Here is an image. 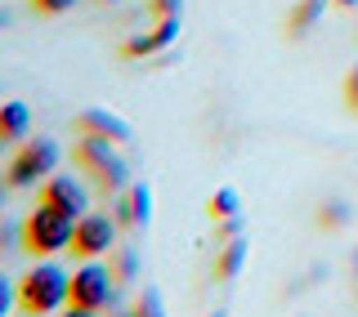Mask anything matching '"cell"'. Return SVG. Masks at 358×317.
Returning <instances> with one entry per match:
<instances>
[{"label":"cell","mask_w":358,"mask_h":317,"mask_svg":"<svg viewBox=\"0 0 358 317\" xmlns=\"http://www.w3.org/2000/svg\"><path fill=\"white\" fill-rule=\"evenodd\" d=\"M59 156L63 148L54 139H31L27 148H18V156L9 161V188H31V184H45V179L59 170Z\"/></svg>","instance_id":"obj_4"},{"label":"cell","mask_w":358,"mask_h":317,"mask_svg":"<svg viewBox=\"0 0 358 317\" xmlns=\"http://www.w3.org/2000/svg\"><path fill=\"white\" fill-rule=\"evenodd\" d=\"M134 317H166V304H162V290H152V286H143L139 290V300H134Z\"/></svg>","instance_id":"obj_17"},{"label":"cell","mask_w":358,"mask_h":317,"mask_svg":"<svg viewBox=\"0 0 358 317\" xmlns=\"http://www.w3.org/2000/svg\"><path fill=\"white\" fill-rule=\"evenodd\" d=\"M0 143H5V139H0Z\"/></svg>","instance_id":"obj_30"},{"label":"cell","mask_w":358,"mask_h":317,"mask_svg":"<svg viewBox=\"0 0 358 317\" xmlns=\"http://www.w3.org/2000/svg\"><path fill=\"white\" fill-rule=\"evenodd\" d=\"M27 130H31V108L22 103V98L0 103V139H5V143H22Z\"/></svg>","instance_id":"obj_10"},{"label":"cell","mask_w":358,"mask_h":317,"mask_svg":"<svg viewBox=\"0 0 358 317\" xmlns=\"http://www.w3.org/2000/svg\"><path fill=\"white\" fill-rule=\"evenodd\" d=\"M327 5H331V0H300V5L291 9V18H287V31H291V36H305L313 22L322 18V9H327Z\"/></svg>","instance_id":"obj_13"},{"label":"cell","mask_w":358,"mask_h":317,"mask_svg":"<svg viewBox=\"0 0 358 317\" xmlns=\"http://www.w3.org/2000/svg\"><path fill=\"white\" fill-rule=\"evenodd\" d=\"M41 201L59 206L63 214H72V219L90 214V188H85V184H76L72 175H50V179L41 184Z\"/></svg>","instance_id":"obj_6"},{"label":"cell","mask_w":358,"mask_h":317,"mask_svg":"<svg viewBox=\"0 0 358 317\" xmlns=\"http://www.w3.org/2000/svg\"><path fill=\"white\" fill-rule=\"evenodd\" d=\"M179 9H184V0H152L157 18H179Z\"/></svg>","instance_id":"obj_21"},{"label":"cell","mask_w":358,"mask_h":317,"mask_svg":"<svg viewBox=\"0 0 358 317\" xmlns=\"http://www.w3.org/2000/svg\"><path fill=\"white\" fill-rule=\"evenodd\" d=\"M112 219H117L121 228H148V219H152V188L148 184H130L117 197V206H112Z\"/></svg>","instance_id":"obj_7"},{"label":"cell","mask_w":358,"mask_h":317,"mask_svg":"<svg viewBox=\"0 0 358 317\" xmlns=\"http://www.w3.org/2000/svg\"><path fill=\"white\" fill-rule=\"evenodd\" d=\"M117 219H108V214H81L76 219V237H72V255L76 259H103L112 255V246H117Z\"/></svg>","instance_id":"obj_5"},{"label":"cell","mask_w":358,"mask_h":317,"mask_svg":"<svg viewBox=\"0 0 358 317\" xmlns=\"http://www.w3.org/2000/svg\"><path fill=\"white\" fill-rule=\"evenodd\" d=\"M14 304H18V286H14L5 273H0V317H9V309H14Z\"/></svg>","instance_id":"obj_19"},{"label":"cell","mask_w":358,"mask_h":317,"mask_svg":"<svg viewBox=\"0 0 358 317\" xmlns=\"http://www.w3.org/2000/svg\"><path fill=\"white\" fill-rule=\"evenodd\" d=\"M67 304H72V273L50 255L36 259L18 281V309L27 317H59Z\"/></svg>","instance_id":"obj_1"},{"label":"cell","mask_w":358,"mask_h":317,"mask_svg":"<svg viewBox=\"0 0 358 317\" xmlns=\"http://www.w3.org/2000/svg\"><path fill=\"white\" fill-rule=\"evenodd\" d=\"M345 103H350V108L358 112V67H354L350 76H345Z\"/></svg>","instance_id":"obj_24"},{"label":"cell","mask_w":358,"mask_h":317,"mask_svg":"<svg viewBox=\"0 0 358 317\" xmlns=\"http://www.w3.org/2000/svg\"><path fill=\"white\" fill-rule=\"evenodd\" d=\"M59 317H103V313H99V309H85V304H67Z\"/></svg>","instance_id":"obj_25"},{"label":"cell","mask_w":358,"mask_h":317,"mask_svg":"<svg viewBox=\"0 0 358 317\" xmlns=\"http://www.w3.org/2000/svg\"><path fill=\"white\" fill-rule=\"evenodd\" d=\"M72 237H76V219L63 214L59 206H50V201H41L22 219V251L31 255H63L72 246Z\"/></svg>","instance_id":"obj_2"},{"label":"cell","mask_w":358,"mask_h":317,"mask_svg":"<svg viewBox=\"0 0 358 317\" xmlns=\"http://www.w3.org/2000/svg\"><path fill=\"white\" fill-rule=\"evenodd\" d=\"M94 179H99V188H103V192H126V188H130V170H126V161H121V156H112L108 165H99Z\"/></svg>","instance_id":"obj_14"},{"label":"cell","mask_w":358,"mask_h":317,"mask_svg":"<svg viewBox=\"0 0 358 317\" xmlns=\"http://www.w3.org/2000/svg\"><path fill=\"white\" fill-rule=\"evenodd\" d=\"M175 36H179V18H162L152 31H143V36H130L126 45H121V54H126V59H152V54H162Z\"/></svg>","instance_id":"obj_8"},{"label":"cell","mask_w":358,"mask_h":317,"mask_svg":"<svg viewBox=\"0 0 358 317\" xmlns=\"http://www.w3.org/2000/svg\"><path fill=\"white\" fill-rule=\"evenodd\" d=\"M354 273H358V259H354Z\"/></svg>","instance_id":"obj_29"},{"label":"cell","mask_w":358,"mask_h":317,"mask_svg":"<svg viewBox=\"0 0 358 317\" xmlns=\"http://www.w3.org/2000/svg\"><path fill=\"white\" fill-rule=\"evenodd\" d=\"M108 264H112V273H117L121 286H126V281H134V273H139V255H134V251H112Z\"/></svg>","instance_id":"obj_16"},{"label":"cell","mask_w":358,"mask_h":317,"mask_svg":"<svg viewBox=\"0 0 358 317\" xmlns=\"http://www.w3.org/2000/svg\"><path fill=\"white\" fill-rule=\"evenodd\" d=\"M117 273L103 259H81V268L72 273V304H85V309L112 313L117 309Z\"/></svg>","instance_id":"obj_3"},{"label":"cell","mask_w":358,"mask_h":317,"mask_svg":"<svg viewBox=\"0 0 358 317\" xmlns=\"http://www.w3.org/2000/svg\"><path fill=\"white\" fill-rule=\"evenodd\" d=\"M246 255H251L246 237H233V242H224V251L215 255V277H220V281H233V277L246 268Z\"/></svg>","instance_id":"obj_11"},{"label":"cell","mask_w":358,"mask_h":317,"mask_svg":"<svg viewBox=\"0 0 358 317\" xmlns=\"http://www.w3.org/2000/svg\"><path fill=\"white\" fill-rule=\"evenodd\" d=\"M215 223H220V237H224V242L242 237V219H238V214H233V219H215Z\"/></svg>","instance_id":"obj_23"},{"label":"cell","mask_w":358,"mask_h":317,"mask_svg":"<svg viewBox=\"0 0 358 317\" xmlns=\"http://www.w3.org/2000/svg\"><path fill=\"white\" fill-rule=\"evenodd\" d=\"M345 219H350V206H345V201H322V206H318V223H322V228H345Z\"/></svg>","instance_id":"obj_18"},{"label":"cell","mask_w":358,"mask_h":317,"mask_svg":"<svg viewBox=\"0 0 358 317\" xmlns=\"http://www.w3.org/2000/svg\"><path fill=\"white\" fill-rule=\"evenodd\" d=\"M331 5H341V9H354V5H358V0H331Z\"/></svg>","instance_id":"obj_27"},{"label":"cell","mask_w":358,"mask_h":317,"mask_svg":"<svg viewBox=\"0 0 358 317\" xmlns=\"http://www.w3.org/2000/svg\"><path fill=\"white\" fill-rule=\"evenodd\" d=\"M81 130L85 134H103V139H112V143L130 139V121H121L117 112H108V108H85L81 112Z\"/></svg>","instance_id":"obj_9"},{"label":"cell","mask_w":358,"mask_h":317,"mask_svg":"<svg viewBox=\"0 0 358 317\" xmlns=\"http://www.w3.org/2000/svg\"><path fill=\"white\" fill-rule=\"evenodd\" d=\"M112 156H117V143L103 139V134H85L81 139V148H76V161H81L85 170H99V165H108Z\"/></svg>","instance_id":"obj_12"},{"label":"cell","mask_w":358,"mask_h":317,"mask_svg":"<svg viewBox=\"0 0 358 317\" xmlns=\"http://www.w3.org/2000/svg\"><path fill=\"white\" fill-rule=\"evenodd\" d=\"M5 201H9V179L0 184V210H5Z\"/></svg>","instance_id":"obj_26"},{"label":"cell","mask_w":358,"mask_h":317,"mask_svg":"<svg viewBox=\"0 0 358 317\" xmlns=\"http://www.w3.org/2000/svg\"><path fill=\"white\" fill-rule=\"evenodd\" d=\"M31 5H36L41 14H67V9H72L76 0H31Z\"/></svg>","instance_id":"obj_22"},{"label":"cell","mask_w":358,"mask_h":317,"mask_svg":"<svg viewBox=\"0 0 358 317\" xmlns=\"http://www.w3.org/2000/svg\"><path fill=\"white\" fill-rule=\"evenodd\" d=\"M210 317H229V313H224V309H215V313H210Z\"/></svg>","instance_id":"obj_28"},{"label":"cell","mask_w":358,"mask_h":317,"mask_svg":"<svg viewBox=\"0 0 358 317\" xmlns=\"http://www.w3.org/2000/svg\"><path fill=\"white\" fill-rule=\"evenodd\" d=\"M0 246H22V223L0 219Z\"/></svg>","instance_id":"obj_20"},{"label":"cell","mask_w":358,"mask_h":317,"mask_svg":"<svg viewBox=\"0 0 358 317\" xmlns=\"http://www.w3.org/2000/svg\"><path fill=\"white\" fill-rule=\"evenodd\" d=\"M206 210H210V219H233V214L242 210V197H238V188H220L215 197L206 201Z\"/></svg>","instance_id":"obj_15"}]
</instances>
